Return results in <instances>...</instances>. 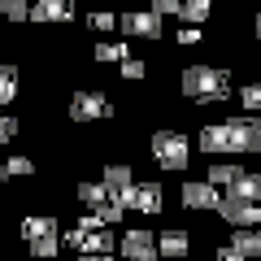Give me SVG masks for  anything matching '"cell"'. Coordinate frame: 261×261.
I'll return each instance as SVG.
<instances>
[{
    "label": "cell",
    "mask_w": 261,
    "mask_h": 261,
    "mask_svg": "<svg viewBox=\"0 0 261 261\" xmlns=\"http://www.w3.org/2000/svg\"><path fill=\"white\" fill-rule=\"evenodd\" d=\"M92 61L96 65H122V61H130V44L126 39H100L92 48Z\"/></svg>",
    "instance_id": "cell-13"
},
{
    "label": "cell",
    "mask_w": 261,
    "mask_h": 261,
    "mask_svg": "<svg viewBox=\"0 0 261 261\" xmlns=\"http://www.w3.org/2000/svg\"><path fill=\"white\" fill-rule=\"evenodd\" d=\"M240 174H244V166H235V161H214V166L205 170V183H214L218 192H231V187L240 183Z\"/></svg>",
    "instance_id": "cell-14"
},
{
    "label": "cell",
    "mask_w": 261,
    "mask_h": 261,
    "mask_svg": "<svg viewBox=\"0 0 261 261\" xmlns=\"http://www.w3.org/2000/svg\"><path fill=\"white\" fill-rule=\"evenodd\" d=\"M178 92L187 100H200L205 109H218V105L231 100V70H218L209 61H196L178 70Z\"/></svg>",
    "instance_id": "cell-2"
},
{
    "label": "cell",
    "mask_w": 261,
    "mask_h": 261,
    "mask_svg": "<svg viewBox=\"0 0 261 261\" xmlns=\"http://www.w3.org/2000/svg\"><path fill=\"white\" fill-rule=\"evenodd\" d=\"M18 100V70L13 65H0V109Z\"/></svg>",
    "instance_id": "cell-20"
},
{
    "label": "cell",
    "mask_w": 261,
    "mask_h": 261,
    "mask_svg": "<svg viewBox=\"0 0 261 261\" xmlns=\"http://www.w3.org/2000/svg\"><path fill=\"white\" fill-rule=\"evenodd\" d=\"M240 105L248 113H261V83H244L240 87Z\"/></svg>",
    "instance_id": "cell-25"
},
{
    "label": "cell",
    "mask_w": 261,
    "mask_h": 261,
    "mask_svg": "<svg viewBox=\"0 0 261 261\" xmlns=\"http://www.w3.org/2000/svg\"><path fill=\"white\" fill-rule=\"evenodd\" d=\"M252 31H257V39H261V13H257V22H252Z\"/></svg>",
    "instance_id": "cell-34"
},
{
    "label": "cell",
    "mask_w": 261,
    "mask_h": 261,
    "mask_svg": "<svg viewBox=\"0 0 261 261\" xmlns=\"http://www.w3.org/2000/svg\"><path fill=\"white\" fill-rule=\"evenodd\" d=\"M122 214H126V209H122V205H113V200H109L105 209H96V218H100V226H118V222H122Z\"/></svg>",
    "instance_id": "cell-28"
},
{
    "label": "cell",
    "mask_w": 261,
    "mask_h": 261,
    "mask_svg": "<svg viewBox=\"0 0 261 261\" xmlns=\"http://www.w3.org/2000/svg\"><path fill=\"white\" fill-rule=\"evenodd\" d=\"M161 205H166V192H161V183H135V192H130V209L144 218H157Z\"/></svg>",
    "instance_id": "cell-11"
},
{
    "label": "cell",
    "mask_w": 261,
    "mask_h": 261,
    "mask_svg": "<svg viewBox=\"0 0 261 261\" xmlns=\"http://www.w3.org/2000/svg\"><path fill=\"white\" fill-rule=\"evenodd\" d=\"M174 39H178L183 48H196L200 39H205V31H200V27H183V31H174Z\"/></svg>",
    "instance_id": "cell-30"
},
{
    "label": "cell",
    "mask_w": 261,
    "mask_h": 261,
    "mask_svg": "<svg viewBox=\"0 0 261 261\" xmlns=\"http://www.w3.org/2000/svg\"><path fill=\"white\" fill-rule=\"evenodd\" d=\"M118 252H122V261H161V257H157V235L144 231V226H130V231H122Z\"/></svg>",
    "instance_id": "cell-7"
},
{
    "label": "cell",
    "mask_w": 261,
    "mask_h": 261,
    "mask_svg": "<svg viewBox=\"0 0 261 261\" xmlns=\"http://www.w3.org/2000/svg\"><path fill=\"white\" fill-rule=\"evenodd\" d=\"M13 140H18V118L0 109V144H13Z\"/></svg>",
    "instance_id": "cell-27"
},
{
    "label": "cell",
    "mask_w": 261,
    "mask_h": 261,
    "mask_svg": "<svg viewBox=\"0 0 261 261\" xmlns=\"http://www.w3.org/2000/svg\"><path fill=\"white\" fill-rule=\"evenodd\" d=\"M226 244H231L244 261H261V231H235Z\"/></svg>",
    "instance_id": "cell-18"
},
{
    "label": "cell",
    "mask_w": 261,
    "mask_h": 261,
    "mask_svg": "<svg viewBox=\"0 0 261 261\" xmlns=\"http://www.w3.org/2000/svg\"><path fill=\"white\" fill-rule=\"evenodd\" d=\"M0 35H5V27H0Z\"/></svg>",
    "instance_id": "cell-37"
},
{
    "label": "cell",
    "mask_w": 261,
    "mask_h": 261,
    "mask_svg": "<svg viewBox=\"0 0 261 261\" xmlns=\"http://www.w3.org/2000/svg\"><path fill=\"white\" fill-rule=\"evenodd\" d=\"M61 231H53V235H44V240H35V244H27V252L31 257H39V261H57L61 257Z\"/></svg>",
    "instance_id": "cell-19"
},
{
    "label": "cell",
    "mask_w": 261,
    "mask_h": 261,
    "mask_svg": "<svg viewBox=\"0 0 261 261\" xmlns=\"http://www.w3.org/2000/svg\"><path fill=\"white\" fill-rule=\"evenodd\" d=\"M157 257H166V261H187V257H192V235H187L183 226H166V231L157 235Z\"/></svg>",
    "instance_id": "cell-10"
},
{
    "label": "cell",
    "mask_w": 261,
    "mask_h": 261,
    "mask_svg": "<svg viewBox=\"0 0 261 261\" xmlns=\"http://www.w3.org/2000/svg\"><path fill=\"white\" fill-rule=\"evenodd\" d=\"M118 74L126 79V83H140V79H148V61L130 57V61H122V65H118Z\"/></svg>",
    "instance_id": "cell-24"
},
{
    "label": "cell",
    "mask_w": 261,
    "mask_h": 261,
    "mask_svg": "<svg viewBox=\"0 0 261 261\" xmlns=\"http://www.w3.org/2000/svg\"><path fill=\"white\" fill-rule=\"evenodd\" d=\"M0 205H5V192H0Z\"/></svg>",
    "instance_id": "cell-36"
},
{
    "label": "cell",
    "mask_w": 261,
    "mask_h": 261,
    "mask_svg": "<svg viewBox=\"0 0 261 261\" xmlns=\"http://www.w3.org/2000/svg\"><path fill=\"white\" fill-rule=\"evenodd\" d=\"M118 31L122 35H130V39H152L157 44L166 31H161V18L152 9H130V13H122L118 18Z\"/></svg>",
    "instance_id": "cell-8"
},
{
    "label": "cell",
    "mask_w": 261,
    "mask_h": 261,
    "mask_svg": "<svg viewBox=\"0 0 261 261\" xmlns=\"http://www.w3.org/2000/svg\"><path fill=\"white\" fill-rule=\"evenodd\" d=\"M152 13L157 18H178L183 13V0H152Z\"/></svg>",
    "instance_id": "cell-29"
},
{
    "label": "cell",
    "mask_w": 261,
    "mask_h": 261,
    "mask_svg": "<svg viewBox=\"0 0 261 261\" xmlns=\"http://www.w3.org/2000/svg\"><path fill=\"white\" fill-rule=\"evenodd\" d=\"M252 130H257V140H261V113H257V118H252Z\"/></svg>",
    "instance_id": "cell-33"
},
{
    "label": "cell",
    "mask_w": 261,
    "mask_h": 261,
    "mask_svg": "<svg viewBox=\"0 0 261 261\" xmlns=\"http://www.w3.org/2000/svg\"><path fill=\"white\" fill-rule=\"evenodd\" d=\"M74 196H79V205H87V214H96V209L109 205V192H105L100 178H83V183L74 187Z\"/></svg>",
    "instance_id": "cell-15"
},
{
    "label": "cell",
    "mask_w": 261,
    "mask_h": 261,
    "mask_svg": "<svg viewBox=\"0 0 261 261\" xmlns=\"http://www.w3.org/2000/svg\"><path fill=\"white\" fill-rule=\"evenodd\" d=\"M65 113H70V122H105V118H113V105H109V96L105 92H74L70 96V105H65Z\"/></svg>",
    "instance_id": "cell-4"
},
{
    "label": "cell",
    "mask_w": 261,
    "mask_h": 261,
    "mask_svg": "<svg viewBox=\"0 0 261 261\" xmlns=\"http://www.w3.org/2000/svg\"><path fill=\"white\" fill-rule=\"evenodd\" d=\"M196 148L218 157V161H231V157H244V152H261V140H257V130H252V118H226V122L200 126Z\"/></svg>",
    "instance_id": "cell-1"
},
{
    "label": "cell",
    "mask_w": 261,
    "mask_h": 261,
    "mask_svg": "<svg viewBox=\"0 0 261 261\" xmlns=\"http://www.w3.org/2000/svg\"><path fill=\"white\" fill-rule=\"evenodd\" d=\"M87 27L100 31V35H109V31H118V18H113V13H87Z\"/></svg>",
    "instance_id": "cell-26"
},
{
    "label": "cell",
    "mask_w": 261,
    "mask_h": 261,
    "mask_svg": "<svg viewBox=\"0 0 261 261\" xmlns=\"http://www.w3.org/2000/svg\"><path fill=\"white\" fill-rule=\"evenodd\" d=\"M0 18H5V22H27L31 18V5H27V0H0Z\"/></svg>",
    "instance_id": "cell-23"
},
{
    "label": "cell",
    "mask_w": 261,
    "mask_h": 261,
    "mask_svg": "<svg viewBox=\"0 0 261 261\" xmlns=\"http://www.w3.org/2000/svg\"><path fill=\"white\" fill-rule=\"evenodd\" d=\"M222 196H235V200H252V205H261V170H244L240 183L231 187V192Z\"/></svg>",
    "instance_id": "cell-17"
},
{
    "label": "cell",
    "mask_w": 261,
    "mask_h": 261,
    "mask_svg": "<svg viewBox=\"0 0 261 261\" xmlns=\"http://www.w3.org/2000/svg\"><path fill=\"white\" fill-rule=\"evenodd\" d=\"M148 157L157 161V170H166V174H183L187 161H192V140H187L183 130L157 126L152 140H148Z\"/></svg>",
    "instance_id": "cell-3"
},
{
    "label": "cell",
    "mask_w": 261,
    "mask_h": 261,
    "mask_svg": "<svg viewBox=\"0 0 261 261\" xmlns=\"http://www.w3.org/2000/svg\"><path fill=\"white\" fill-rule=\"evenodd\" d=\"M53 231H57V218H48V214H31V218H22V222H18V235L27 244L44 240V235H53Z\"/></svg>",
    "instance_id": "cell-16"
},
{
    "label": "cell",
    "mask_w": 261,
    "mask_h": 261,
    "mask_svg": "<svg viewBox=\"0 0 261 261\" xmlns=\"http://www.w3.org/2000/svg\"><path fill=\"white\" fill-rule=\"evenodd\" d=\"M5 178H9V174H5V161H0V183H5Z\"/></svg>",
    "instance_id": "cell-35"
},
{
    "label": "cell",
    "mask_w": 261,
    "mask_h": 261,
    "mask_svg": "<svg viewBox=\"0 0 261 261\" xmlns=\"http://www.w3.org/2000/svg\"><path fill=\"white\" fill-rule=\"evenodd\" d=\"M100 183H105V192H109V200H122L140 178H135V170H130L126 161H109V166L100 170Z\"/></svg>",
    "instance_id": "cell-9"
},
{
    "label": "cell",
    "mask_w": 261,
    "mask_h": 261,
    "mask_svg": "<svg viewBox=\"0 0 261 261\" xmlns=\"http://www.w3.org/2000/svg\"><path fill=\"white\" fill-rule=\"evenodd\" d=\"M74 261H118V257H74Z\"/></svg>",
    "instance_id": "cell-32"
},
{
    "label": "cell",
    "mask_w": 261,
    "mask_h": 261,
    "mask_svg": "<svg viewBox=\"0 0 261 261\" xmlns=\"http://www.w3.org/2000/svg\"><path fill=\"white\" fill-rule=\"evenodd\" d=\"M214 261H244L240 252L231 248V244H218V252H214Z\"/></svg>",
    "instance_id": "cell-31"
},
{
    "label": "cell",
    "mask_w": 261,
    "mask_h": 261,
    "mask_svg": "<svg viewBox=\"0 0 261 261\" xmlns=\"http://www.w3.org/2000/svg\"><path fill=\"white\" fill-rule=\"evenodd\" d=\"M218 200H222V192H218L214 183H205V178H187V183L178 187V205H183L187 214H209V209L218 214Z\"/></svg>",
    "instance_id": "cell-6"
},
{
    "label": "cell",
    "mask_w": 261,
    "mask_h": 261,
    "mask_svg": "<svg viewBox=\"0 0 261 261\" xmlns=\"http://www.w3.org/2000/svg\"><path fill=\"white\" fill-rule=\"evenodd\" d=\"M209 13H214V5L209 0H192V5H183V27H200V22H209Z\"/></svg>",
    "instance_id": "cell-21"
},
{
    "label": "cell",
    "mask_w": 261,
    "mask_h": 261,
    "mask_svg": "<svg viewBox=\"0 0 261 261\" xmlns=\"http://www.w3.org/2000/svg\"><path fill=\"white\" fill-rule=\"evenodd\" d=\"M5 174H9V178H31V174H35V161H31L27 152H13V157L5 161Z\"/></svg>",
    "instance_id": "cell-22"
},
{
    "label": "cell",
    "mask_w": 261,
    "mask_h": 261,
    "mask_svg": "<svg viewBox=\"0 0 261 261\" xmlns=\"http://www.w3.org/2000/svg\"><path fill=\"white\" fill-rule=\"evenodd\" d=\"M31 22H74V5L70 0H39V5H31Z\"/></svg>",
    "instance_id": "cell-12"
},
{
    "label": "cell",
    "mask_w": 261,
    "mask_h": 261,
    "mask_svg": "<svg viewBox=\"0 0 261 261\" xmlns=\"http://www.w3.org/2000/svg\"><path fill=\"white\" fill-rule=\"evenodd\" d=\"M218 218L235 231H261V205L252 200H235V196H222L218 200Z\"/></svg>",
    "instance_id": "cell-5"
}]
</instances>
